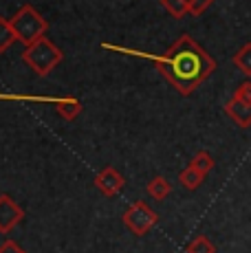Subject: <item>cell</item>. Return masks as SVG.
Instances as JSON below:
<instances>
[{"label": "cell", "instance_id": "15", "mask_svg": "<svg viewBox=\"0 0 251 253\" xmlns=\"http://www.w3.org/2000/svg\"><path fill=\"white\" fill-rule=\"evenodd\" d=\"M185 253H216V245L207 236H196L187 242Z\"/></svg>", "mask_w": 251, "mask_h": 253}, {"label": "cell", "instance_id": "2", "mask_svg": "<svg viewBox=\"0 0 251 253\" xmlns=\"http://www.w3.org/2000/svg\"><path fill=\"white\" fill-rule=\"evenodd\" d=\"M62 57H64L62 51L49 40V36L36 40L33 44L25 46V51H22V62L40 77H46L49 73L55 71L60 66Z\"/></svg>", "mask_w": 251, "mask_h": 253}, {"label": "cell", "instance_id": "16", "mask_svg": "<svg viewBox=\"0 0 251 253\" xmlns=\"http://www.w3.org/2000/svg\"><path fill=\"white\" fill-rule=\"evenodd\" d=\"M159 2L172 18H183L190 13V2L187 0H159Z\"/></svg>", "mask_w": 251, "mask_h": 253}, {"label": "cell", "instance_id": "8", "mask_svg": "<svg viewBox=\"0 0 251 253\" xmlns=\"http://www.w3.org/2000/svg\"><path fill=\"white\" fill-rule=\"evenodd\" d=\"M55 110L62 119L73 121L75 117H80V113L84 110V106H82V101L75 99V97H60L55 104Z\"/></svg>", "mask_w": 251, "mask_h": 253}, {"label": "cell", "instance_id": "18", "mask_svg": "<svg viewBox=\"0 0 251 253\" xmlns=\"http://www.w3.org/2000/svg\"><path fill=\"white\" fill-rule=\"evenodd\" d=\"M234 97H236V99H243V101H249V104H251V82L249 80L243 82V84L236 88Z\"/></svg>", "mask_w": 251, "mask_h": 253}, {"label": "cell", "instance_id": "11", "mask_svg": "<svg viewBox=\"0 0 251 253\" xmlns=\"http://www.w3.org/2000/svg\"><path fill=\"white\" fill-rule=\"evenodd\" d=\"M231 62H234V66L243 73V75L251 77V42L240 46L238 51H236V55L231 57Z\"/></svg>", "mask_w": 251, "mask_h": 253}, {"label": "cell", "instance_id": "17", "mask_svg": "<svg viewBox=\"0 0 251 253\" xmlns=\"http://www.w3.org/2000/svg\"><path fill=\"white\" fill-rule=\"evenodd\" d=\"M187 2H190V13L192 16H201V13H205L207 9L216 2V0H187Z\"/></svg>", "mask_w": 251, "mask_h": 253}, {"label": "cell", "instance_id": "14", "mask_svg": "<svg viewBox=\"0 0 251 253\" xmlns=\"http://www.w3.org/2000/svg\"><path fill=\"white\" fill-rule=\"evenodd\" d=\"M190 165H192V168H196L199 172H203L207 176V174H209L211 169L216 168V161H214V157H211L207 150H199V152L194 154V159L190 161Z\"/></svg>", "mask_w": 251, "mask_h": 253}, {"label": "cell", "instance_id": "4", "mask_svg": "<svg viewBox=\"0 0 251 253\" xmlns=\"http://www.w3.org/2000/svg\"><path fill=\"white\" fill-rule=\"evenodd\" d=\"M122 220H124V225L134 233V236H146V233L157 225L159 216L143 201H134L132 205L124 211Z\"/></svg>", "mask_w": 251, "mask_h": 253}, {"label": "cell", "instance_id": "7", "mask_svg": "<svg viewBox=\"0 0 251 253\" xmlns=\"http://www.w3.org/2000/svg\"><path fill=\"white\" fill-rule=\"evenodd\" d=\"M225 113L236 126H240V128H249L251 126V104L249 101L231 97V99L225 104Z\"/></svg>", "mask_w": 251, "mask_h": 253}, {"label": "cell", "instance_id": "3", "mask_svg": "<svg viewBox=\"0 0 251 253\" xmlns=\"http://www.w3.org/2000/svg\"><path fill=\"white\" fill-rule=\"evenodd\" d=\"M9 22H11L13 31H16L18 42H22L25 46L33 44L36 40H40V38H44L46 33H49V22H46L31 4H22V7L13 13V18H9Z\"/></svg>", "mask_w": 251, "mask_h": 253}, {"label": "cell", "instance_id": "13", "mask_svg": "<svg viewBox=\"0 0 251 253\" xmlns=\"http://www.w3.org/2000/svg\"><path fill=\"white\" fill-rule=\"evenodd\" d=\"M13 42H18V36H16V31H13L11 22L0 16V53L7 51Z\"/></svg>", "mask_w": 251, "mask_h": 253}, {"label": "cell", "instance_id": "6", "mask_svg": "<svg viewBox=\"0 0 251 253\" xmlns=\"http://www.w3.org/2000/svg\"><path fill=\"white\" fill-rule=\"evenodd\" d=\"M124 183H126L124 176L113 168V165L104 168L97 176H95V187H97L104 196H117V194L124 189Z\"/></svg>", "mask_w": 251, "mask_h": 253}, {"label": "cell", "instance_id": "19", "mask_svg": "<svg viewBox=\"0 0 251 253\" xmlns=\"http://www.w3.org/2000/svg\"><path fill=\"white\" fill-rule=\"evenodd\" d=\"M0 253H25V251H22V247L16 240H4L0 245Z\"/></svg>", "mask_w": 251, "mask_h": 253}, {"label": "cell", "instance_id": "9", "mask_svg": "<svg viewBox=\"0 0 251 253\" xmlns=\"http://www.w3.org/2000/svg\"><path fill=\"white\" fill-rule=\"evenodd\" d=\"M146 192H148V196H150V198H154V201H166V198L172 194V185H170L167 178L154 176L152 181H148Z\"/></svg>", "mask_w": 251, "mask_h": 253}, {"label": "cell", "instance_id": "12", "mask_svg": "<svg viewBox=\"0 0 251 253\" xmlns=\"http://www.w3.org/2000/svg\"><path fill=\"white\" fill-rule=\"evenodd\" d=\"M60 97H40V95H16V92H0V101H33V104H57Z\"/></svg>", "mask_w": 251, "mask_h": 253}, {"label": "cell", "instance_id": "5", "mask_svg": "<svg viewBox=\"0 0 251 253\" xmlns=\"http://www.w3.org/2000/svg\"><path fill=\"white\" fill-rule=\"evenodd\" d=\"M22 220H25L22 207L9 194H0V233L13 231Z\"/></svg>", "mask_w": 251, "mask_h": 253}, {"label": "cell", "instance_id": "10", "mask_svg": "<svg viewBox=\"0 0 251 253\" xmlns=\"http://www.w3.org/2000/svg\"><path fill=\"white\" fill-rule=\"evenodd\" d=\"M178 181L185 189H190V192H194V189H199L203 181H205V174L199 172L196 168H192V165H187L185 169H183L181 174H178Z\"/></svg>", "mask_w": 251, "mask_h": 253}, {"label": "cell", "instance_id": "1", "mask_svg": "<svg viewBox=\"0 0 251 253\" xmlns=\"http://www.w3.org/2000/svg\"><path fill=\"white\" fill-rule=\"evenodd\" d=\"M101 48L115 51V53H124V55L150 60L152 64L157 66V71L166 77V82H170V84L178 90V95H183V97L192 95V92L199 88L203 82L216 71V60L194 40V38L187 36V33H183L163 55H152V53H146V51H134V48L106 44V42L101 44Z\"/></svg>", "mask_w": 251, "mask_h": 253}]
</instances>
